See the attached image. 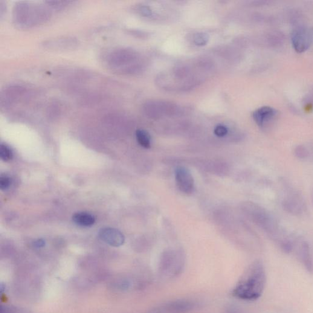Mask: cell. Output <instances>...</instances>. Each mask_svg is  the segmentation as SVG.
I'll list each match as a JSON object with an SVG mask.
<instances>
[{
  "mask_svg": "<svg viewBox=\"0 0 313 313\" xmlns=\"http://www.w3.org/2000/svg\"><path fill=\"white\" fill-rule=\"evenodd\" d=\"M297 256L298 260L303 265L306 270L312 273L313 272V258L311 249L309 243L303 241L298 245L297 248Z\"/></svg>",
  "mask_w": 313,
  "mask_h": 313,
  "instance_id": "obj_10",
  "label": "cell"
},
{
  "mask_svg": "<svg viewBox=\"0 0 313 313\" xmlns=\"http://www.w3.org/2000/svg\"><path fill=\"white\" fill-rule=\"evenodd\" d=\"M11 180L10 177L7 175H2L0 177V188L2 190H5L10 187Z\"/></svg>",
  "mask_w": 313,
  "mask_h": 313,
  "instance_id": "obj_17",
  "label": "cell"
},
{
  "mask_svg": "<svg viewBox=\"0 0 313 313\" xmlns=\"http://www.w3.org/2000/svg\"><path fill=\"white\" fill-rule=\"evenodd\" d=\"M278 115V112L273 107L265 106L255 110L253 120L259 127H264L273 121Z\"/></svg>",
  "mask_w": 313,
  "mask_h": 313,
  "instance_id": "obj_9",
  "label": "cell"
},
{
  "mask_svg": "<svg viewBox=\"0 0 313 313\" xmlns=\"http://www.w3.org/2000/svg\"><path fill=\"white\" fill-rule=\"evenodd\" d=\"M294 153L298 159H305L308 156L309 153L305 146H298L295 147Z\"/></svg>",
  "mask_w": 313,
  "mask_h": 313,
  "instance_id": "obj_15",
  "label": "cell"
},
{
  "mask_svg": "<svg viewBox=\"0 0 313 313\" xmlns=\"http://www.w3.org/2000/svg\"><path fill=\"white\" fill-rule=\"evenodd\" d=\"M313 41V31L308 28H298L292 32V47L297 53L301 54L309 48Z\"/></svg>",
  "mask_w": 313,
  "mask_h": 313,
  "instance_id": "obj_5",
  "label": "cell"
},
{
  "mask_svg": "<svg viewBox=\"0 0 313 313\" xmlns=\"http://www.w3.org/2000/svg\"><path fill=\"white\" fill-rule=\"evenodd\" d=\"M47 15L45 9L33 7L25 3L16 6L14 10V20L22 27H30L37 22H42L47 18Z\"/></svg>",
  "mask_w": 313,
  "mask_h": 313,
  "instance_id": "obj_2",
  "label": "cell"
},
{
  "mask_svg": "<svg viewBox=\"0 0 313 313\" xmlns=\"http://www.w3.org/2000/svg\"><path fill=\"white\" fill-rule=\"evenodd\" d=\"M195 300L182 298L167 301L150 309L147 313H187L196 308Z\"/></svg>",
  "mask_w": 313,
  "mask_h": 313,
  "instance_id": "obj_4",
  "label": "cell"
},
{
  "mask_svg": "<svg viewBox=\"0 0 313 313\" xmlns=\"http://www.w3.org/2000/svg\"><path fill=\"white\" fill-rule=\"evenodd\" d=\"M136 137L138 143L144 148L149 149L150 147V137L146 130L138 129L136 131Z\"/></svg>",
  "mask_w": 313,
  "mask_h": 313,
  "instance_id": "obj_13",
  "label": "cell"
},
{
  "mask_svg": "<svg viewBox=\"0 0 313 313\" xmlns=\"http://www.w3.org/2000/svg\"><path fill=\"white\" fill-rule=\"evenodd\" d=\"M74 222L81 227H88L94 225L95 219L92 214L88 213H78L72 217Z\"/></svg>",
  "mask_w": 313,
  "mask_h": 313,
  "instance_id": "obj_11",
  "label": "cell"
},
{
  "mask_svg": "<svg viewBox=\"0 0 313 313\" xmlns=\"http://www.w3.org/2000/svg\"><path fill=\"white\" fill-rule=\"evenodd\" d=\"M208 41V36L204 33L196 34L194 36V42L196 45L202 46L206 44Z\"/></svg>",
  "mask_w": 313,
  "mask_h": 313,
  "instance_id": "obj_16",
  "label": "cell"
},
{
  "mask_svg": "<svg viewBox=\"0 0 313 313\" xmlns=\"http://www.w3.org/2000/svg\"><path fill=\"white\" fill-rule=\"evenodd\" d=\"M45 244L44 240L43 239H38L36 242H34V246H35L36 248H42L44 247Z\"/></svg>",
  "mask_w": 313,
  "mask_h": 313,
  "instance_id": "obj_21",
  "label": "cell"
},
{
  "mask_svg": "<svg viewBox=\"0 0 313 313\" xmlns=\"http://www.w3.org/2000/svg\"><path fill=\"white\" fill-rule=\"evenodd\" d=\"M283 206L286 211L294 215H300L305 208L302 196L293 191L289 192L283 199Z\"/></svg>",
  "mask_w": 313,
  "mask_h": 313,
  "instance_id": "obj_6",
  "label": "cell"
},
{
  "mask_svg": "<svg viewBox=\"0 0 313 313\" xmlns=\"http://www.w3.org/2000/svg\"><path fill=\"white\" fill-rule=\"evenodd\" d=\"M312 201H313V196H312Z\"/></svg>",
  "mask_w": 313,
  "mask_h": 313,
  "instance_id": "obj_22",
  "label": "cell"
},
{
  "mask_svg": "<svg viewBox=\"0 0 313 313\" xmlns=\"http://www.w3.org/2000/svg\"><path fill=\"white\" fill-rule=\"evenodd\" d=\"M183 259L178 254L168 253L165 254L159 265V273L165 278H175L183 271Z\"/></svg>",
  "mask_w": 313,
  "mask_h": 313,
  "instance_id": "obj_3",
  "label": "cell"
},
{
  "mask_svg": "<svg viewBox=\"0 0 313 313\" xmlns=\"http://www.w3.org/2000/svg\"><path fill=\"white\" fill-rule=\"evenodd\" d=\"M266 272L260 260L251 263L243 272L235 286L232 294L238 299L254 301L258 299L265 291Z\"/></svg>",
  "mask_w": 313,
  "mask_h": 313,
  "instance_id": "obj_1",
  "label": "cell"
},
{
  "mask_svg": "<svg viewBox=\"0 0 313 313\" xmlns=\"http://www.w3.org/2000/svg\"><path fill=\"white\" fill-rule=\"evenodd\" d=\"M0 158L3 161L8 162L11 160L13 158L12 150L7 145L2 144L0 146Z\"/></svg>",
  "mask_w": 313,
  "mask_h": 313,
  "instance_id": "obj_14",
  "label": "cell"
},
{
  "mask_svg": "<svg viewBox=\"0 0 313 313\" xmlns=\"http://www.w3.org/2000/svg\"><path fill=\"white\" fill-rule=\"evenodd\" d=\"M98 236L100 239L103 240L109 245L113 247H120L123 245L125 241L123 233L117 229L112 228H105L101 229L98 232Z\"/></svg>",
  "mask_w": 313,
  "mask_h": 313,
  "instance_id": "obj_8",
  "label": "cell"
},
{
  "mask_svg": "<svg viewBox=\"0 0 313 313\" xmlns=\"http://www.w3.org/2000/svg\"><path fill=\"white\" fill-rule=\"evenodd\" d=\"M46 44L48 45L50 48L65 49L74 46L76 44V42L73 39H63L50 40Z\"/></svg>",
  "mask_w": 313,
  "mask_h": 313,
  "instance_id": "obj_12",
  "label": "cell"
},
{
  "mask_svg": "<svg viewBox=\"0 0 313 313\" xmlns=\"http://www.w3.org/2000/svg\"><path fill=\"white\" fill-rule=\"evenodd\" d=\"M176 181L179 189L185 194L193 192L194 181L190 171L186 168L179 167L176 170Z\"/></svg>",
  "mask_w": 313,
  "mask_h": 313,
  "instance_id": "obj_7",
  "label": "cell"
},
{
  "mask_svg": "<svg viewBox=\"0 0 313 313\" xmlns=\"http://www.w3.org/2000/svg\"><path fill=\"white\" fill-rule=\"evenodd\" d=\"M225 313H242L239 308L234 305L229 306Z\"/></svg>",
  "mask_w": 313,
  "mask_h": 313,
  "instance_id": "obj_20",
  "label": "cell"
},
{
  "mask_svg": "<svg viewBox=\"0 0 313 313\" xmlns=\"http://www.w3.org/2000/svg\"><path fill=\"white\" fill-rule=\"evenodd\" d=\"M140 11L142 15L144 16H149L151 14V10L147 7H143L140 9Z\"/></svg>",
  "mask_w": 313,
  "mask_h": 313,
  "instance_id": "obj_19",
  "label": "cell"
},
{
  "mask_svg": "<svg viewBox=\"0 0 313 313\" xmlns=\"http://www.w3.org/2000/svg\"><path fill=\"white\" fill-rule=\"evenodd\" d=\"M214 133L219 137H224L228 133V129L224 126H217L214 129Z\"/></svg>",
  "mask_w": 313,
  "mask_h": 313,
  "instance_id": "obj_18",
  "label": "cell"
}]
</instances>
